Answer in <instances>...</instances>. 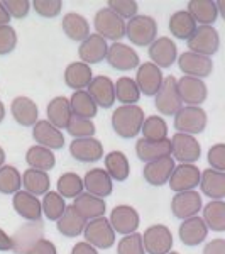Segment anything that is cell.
Segmentation results:
<instances>
[{"label": "cell", "instance_id": "obj_1", "mask_svg": "<svg viewBox=\"0 0 225 254\" xmlns=\"http://www.w3.org/2000/svg\"><path fill=\"white\" fill-rule=\"evenodd\" d=\"M144 122V110L139 105H122L112 114L113 130L124 139L136 137Z\"/></svg>", "mask_w": 225, "mask_h": 254}, {"label": "cell", "instance_id": "obj_2", "mask_svg": "<svg viewBox=\"0 0 225 254\" xmlns=\"http://www.w3.org/2000/svg\"><path fill=\"white\" fill-rule=\"evenodd\" d=\"M174 127H176L179 134H188V136L203 132L207 127L205 110L200 107H193V105L181 107L174 114Z\"/></svg>", "mask_w": 225, "mask_h": 254}, {"label": "cell", "instance_id": "obj_3", "mask_svg": "<svg viewBox=\"0 0 225 254\" xmlns=\"http://www.w3.org/2000/svg\"><path fill=\"white\" fill-rule=\"evenodd\" d=\"M158 24L149 15H136L125 24V36L136 46H147L156 39Z\"/></svg>", "mask_w": 225, "mask_h": 254}, {"label": "cell", "instance_id": "obj_4", "mask_svg": "<svg viewBox=\"0 0 225 254\" xmlns=\"http://www.w3.org/2000/svg\"><path fill=\"white\" fill-rule=\"evenodd\" d=\"M85 239L88 244H92L93 248L107 249L115 243V231L112 229V225L105 217H97L85 224Z\"/></svg>", "mask_w": 225, "mask_h": 254}, {"label": "cell", "instance_id": "obj_5", "mask_svg": "<svg viewBox=\"0 0 225 254\" xmlns=\"http://www.w3.org/2000/svg\"><path fill=\"white\" fill-rule=\"evenodd\" d=\"M219 46H220L219 32H217L214 26H198L193 34H191V38L188 39L190 51L202 56L215 55L219 51Z\"/></svg>", "mask_w": 225, "mask_h": 254}, {"label": "cell", "instance_id": "obj_6", "mask_svg": "<svg viewBox=\"0 0 225 254\" xmlns=\"http://www.w3.org/2000/svg\"><path fill=\"white\" fill-rule=\"evenodd\" d=\"M97 34L104 39L118 41L125 36V22L110 9H100L93 19Z\"/></svg>", "mask_w": 225, "mask_h": 254}, {"label": "cell", "instance_id": "obj_7", "mask_svg": "<svg viewBox=\"0 0 225 254\" xmlns=\"http://www.w3.org/2000/svg\"><path fill=\"white\" fill-rule=\"evenodd\" d=\"M181 98L178 93V85L174 76L163 78V83L156 93V109L163 116H173L181 109Z\"/></svg>", "mask_w": 225, "mask_h": 254}, {"label": "cell", "instance_id": "obj_8", "mask_svg": "<svg viewBox=\"0 0 225 254\" xmlns=\"http://www.w3.org/2000/svg\"><path fill=\"white\" fill-rule=\"evenodd\" d=\"M147 254H168L173 248V234L166 225H151L142 236Z\"/></svg>", "mask_w": 225, "mask_h": 254}, {"label": "cell", "instance_id": "obj_9", "mask_svg": "<svg viewBox=\"0 0 225 254\" xmlns=\"http://www.w3.org/2000/svg\"><path fill=\"white\" fill-rule=\"evenodd\" d=\"M179 69L183 71L185 76H191V78H207L208 75H212V69H214V63L208 56L196 55V53L186 51L179 56L178 60Z\"/></svg>", "mask_w": 225, "mask_h": 254}, {"label": "cell", "instance_id": "obj_10", "mask_svg": "<svg viewBox=\"0 0 225 254\" xmlns=\"http://www.w3.org/2000/svg\"><path fill=\"white\" fill-rule=\"evenodd\" d=\"M171 153L178 161L193 165L202 156V147H200L198 141L193 136L178 132L171 139Z\"/></svg>", "mask_w": 225, "mask_h": 254}, {"label": "cell", "instance_id": "obj_11", "mask_svg": "<svg viewBox=\"0 0 225 254\" xmlns=\"http://www.w3.org/2000/svg\"><path fill=\"white\" fill-rule=\"evenodd\" d=\"M105 58H107L110 66L120 69V71H129V69H134L141 64L137 53L130 46H127V44L122 43H113L107 49V56Z\"/></svg>", "mask_w": 225, "mask_h": 254}, {"label": "cell", "instance_id": "obj_12", "mask_svg": "<svg viewBox=\"0 0 225 254\" xmlns=\"http://www.w3.org/2000/svg\"><path fill=\"white\" fill-rule=\"evenodd\" d=\"M43 222L41 220H32L31 224H26L15 232L12 239V249L17 254H26L29 249L38 243L39 239H43Z\"/></svg>", "mask_w": 225, "mask_h": 254}, {"label": "cell", "instance_id": "obj_13", "mask_svg": "<svg viewBox=\"0 0 225 254\" xmlns=\"http://www.w3.org/2000/svg\"><path fill=\"white\" fill-rule=\"evenodd\" d=\"M200 175H202V171L195 165L183 163V165H179L178 168H174L168 182H169L171 190L179 193V191H188V190H193L195 187H198Z\"/></svg>", "mask_w": 225, "mask_h": 254}, {"label": "cell", "instance_id": "obj_14", "mask_svg": "<svg viewBox=\"0 0 225 254\" xmlns=\"http://www.w3.org/2000/svg\"><path fill=\"white\" fill-rule=\"evenodd\" d=\"M178 85V93L181 102H185L186 105H193L198 107L200 104H203L207 98V85L203 83V80L191 78V76H183V78L176 80Z\"/></svg>", "mask_w": 225, "mask_h": 254}, {"label": "cell", "instance_id": "obj_15", "mask_svg": "<svg viewBox=\"0 0 225 254\" xmlns=\"http://www.w3.org/2000/svg\"><path fill=\"white\" fill-rule=\"evenodd\" d=\"M161 83H163V73L156 64L153 63L139 64L137 75H136V85L139 92H142L147 97L156 95Z\"/></svg>", "mask_w": 225, "mask_h": 254}, {"label": "cell", "instance_id": "obj_16", "mask_svg": "<svg viewBox=\"0 0 225 254\" xmlns=\"http://www.w3.org/2000/svg\"><path fill=\"white\" fill-rule=\"evenodd\" d=\"M88 95L93 98L97 107L110 109L115 104V88H113V81L109 76H97L92 78L88 85Z\"/></svg>", "mask_w": 225, "mask_h": 254}, {"label": "cell", "instance_id": "obj_17", "mask_svg": "<svg viewBox=\"0 0 225 254\" xmlns=\"http://www.w3.org/2000/svg\"><path fill=\"white\" fill-rule=\"evenodd\" d=\"M200 208H202V196L195 190L179 191L171 202V210H173L174 217L183 220L195 217L200 212Z\"/></svg>", "mask_w": 225, "mask_h": 254}, {"label": "cell", "instance_id": "obj_18", "mask_svg": "<svg viewBox=\"0 0 225 254\" xmlns=\"http://www.w3.org/2000/svg\"><path fill=\"white\" fill-rule=\"evenodd\" d=\"M110 225L118 234H132L139 227V214L130 205H118L110 214Z\"/></svg>", "mask_w": 225, "mask_h": 254}, {"label": "cell", "instance_id": "obj_19", "mask_svg": "<svg viewBox=\"0 0 225 254\" xmlns=\"http://www.w3.org/2000/svg\"><path fill=\"white\" fill-rule=\"evenodd\" d=\"M149 56L158 68H169L178 58V48L169 38H158L151 43Z\"/></svg>", "mask_w": 225, "mask_h": 254}, {"label": "cell", "instance_id": "obj_20", "mask_svg": "<svg viewBox=\"0 0 225 254\" xmlns=\"http://www.w3.org/2000/svg\"><path fill=\"white\" fill-rule=\"evenodd\" d=\"M174 159L171 156H165V158H159L156 161H151L147 163L144 166V180L149 185H154V187H161L169 180L171 173L174 170Z\"/></svg>", "mask_w": 225, "mask_h": 254}, {"label": "cell", "instance_id": "obj_21", "mask_svg": "<svg viewBox=\"0 0 225 254\" xmlns=\"http://www.w3.org/2000/svg\"><path fill=\"white\" fill-rule=\"evenodd\" d=\"M69 153L81 163H95L104 156V147L93 137L75 139L69 146Z\"/></svg>", "mask_w": 225, "mask_h": 254}, {"label": "cell", "instance_id": "obj_22", "mask_svg": "<svg viewBox=\"0 0 225 254\" xmlns=\"http://www.w3.org/2000/svg\"><path fill=\"white\" fill-rule=\"evenodd\" d=\"M32 137L39 146L48 149H61L64 146V136L48 121H38L32 129Z\"/></svg>", "mask_w": 225, "mask_h": 254}, {"label": "cell", "instance_id": "obj_23", "mask_svg": "<svg viewBox=\"0 0 225 254\" xmlns=\"http://www.w3.org/2000/svg\"><path fill=\"white\" fill-rule=\"evenodd\" d=\"M83 188H87L90 195L104 198L112 193V178L104 168H93L83 178Z\"/></svg>", "mask_w": 225, "mask_h": 254}, {"label": "cell", "instance_id": "obj_24", "mask_svg": "<svg viewBox=\"0 0 225 254\" xmlns=\"http://www.w3.org/2000/svg\"><path fill=\"white\" fill-rule=\"evenodd\" d=\"M107 49H109L107 41L102 38V36L90 34L88 38L81 43L78 53L85 64H95V63H100V61L107 56Z\"/></svg>", "mask_w": 225, "mask_h": 254}, {"label": "cell", "instance_id": "obj_25", "mask_svg": "<svg viewBox=\"0 0 225 254\" xmlns=\"http://www.w3.org/2000/svg\"><path fill=\"white\" fill-rule=\"evenodd\" d=\"M136 153L141 161L151 163L156 161L159 158L171 156V141L169 139H163V141H146V139H139L136 144Z\"/></svg>", "mask_w": 225, "mask_h": 254}, {"label": "cell", "instance_id": "obj_26", "mask_svg": "<svg viewBox=\"0 0 225 254\" xmlns=\"http://www.w3.org/2000/svg\"><path fill=\"white\" fill-rule=\"evenodd\" d=\"M208 234V227L200 217H190L185 219L183 224L179 225V239L186 246H198L200 243L205 241Z\"/></svg>", "mask_w": 225, "mask_h": 254}, {"label": "cell", "instance_id": "obj_27", "mask_svg": "<svg viewBox=\"0 0 225 254\" xmlns=\"http://www.w3.org/2000/svg\"><path fill=\"white\" fill-rule=\"evenodd\" d=\"M200 187L202 191L212 200L225 198V173L217 170H205L200 175Z\"/></svg>", "mask_w": 225, "mask_h": 254}, {"label": "cell", "instance_id": "obj_28", "mask_svg": "<svg viewBox=\"0 0 225 254\" xmlns=\"http://www.w3.org/2000/svg\"><path fill=\"white\" fill-rule=\"evenodd\" d=\"M73 207H75V210L78 212L87 222L92 219H97V217H104L105 208H107L104 200L90 193H81L76 196Z\"/></svg>", "mask_w": 225, "mask_h": 254}, {"label": "cell", "instance_id": "obj_29", "mask_svg": "<svg viewBox=\"0 0 225 254\" xmlns=\"http://www.w3.org/2000/svg\"><path fill=\"white\" fill-rule=\"evenodd\" d=\"M10 110H12V116H14V119L20 126L29 127L38 122L39 110H38V105H36L31 98H27V97L14 98Z\"/></svg>", "mask_w": 225, "mask_h": 254}, {"label": "cell", "instance_id": "obj_30", "mask_svg": "<svg viewBox=\"0 0 225 254\" xmlns=\"http://www.w3.org/2000/svg\"><path fill=\"white\" fill-rule=\"evenodd\" d=\"M188 14L195 20V24H202V26H212L219 17V10H217V3L212 0H191L188 3Z\"/></svg>", "mask_w": 225, "mask_h": 254}, {"label": "cell", "instance_id": "obj_31", "mask_svg": "<svg viewBox=\"0 0 225 254\" xmlns=\"http://www.w3.org/2000/svg\"><path fill=\"white\" fill-rule=\"evenodd\" d=\"M14 208L15 212L27 220H39L43 208H41V202L34 195L27 193V191H17L14 195Z\"/></svg>", "mask_w": 225, "mask_h": 254}, {"label": "cell", "instance_id": "obj_32", "mask_svg": "<svg viewBox=\"0 0 225 254\" xmlns=\"http://www.w3.org/2000/svg\"><path fill=\"white\" fill-rule=\"evenodd\" d=\"M48 119L49 124H53L56 129H63V127L68 126L69 119L73 117L71 114V107H69V100L64 97H56L53 98L48 104Z\"/></svg>", "mask_w": 225, "mask_h": 254}, {"label": "cell", "instance_id": "obj_33", "mask_svg": "<svg viewBox=\"0 0 225 254\" xmlns=\"http://www.w3.org/2000/svg\"><path fill=\"white\" fill-rule=\"evenodd\" d=\"M64 81L69 88L76 90V92L87 88L92 81V68L85 63H80V61L71 63L64 71Z\"/></svg>", "mask_w": 225, "mask_h": 254}, {"label": "cell", "instance_id": "obj_34", "mask_svg": "<svg viewBox=\"0 0 225 254\" xmlns=\"http://www.w3.org/2000/svg\"><path fill=\"white\" fill-rule=\"evenodd\" d=\"M85 224L87 220L81 217L78 212L75 210V207H66L64 214L61 215V219L58 220V231L66 237H76L83 232Z\"/></svg>", "mask_w": 225, "mask_h": 254}, {"label": "cell", "instance_id": "obj_35", "mask_svg": "<svg viewBox=\"0 0 225 254\" xmlns=\"http://www.w3.org/2000/svg\"><path fill=\"white\" fill-rule=\"evenodd\" d=\"M105 171L109 173L110 178L117 180V182H124L127 180L130 173L129 159L120 151H112L105 156Z\"/></svg>", "mask_w": 225, "mask_h": 254}, {"label": "cell", "instance_id": "obj_36", "mask_svg": "<svg viewBox=\"0 0 225 254\" xmlns=\"http://www.w3.org/2000/svg\"><path fill=\"white\" fill-rule=\"evenodd\" d=\"M63 31L69 39L85 41L90 36V24L80 14H66L63 17Z\"/></svg>", "mask_w": 225, "mask_h": 254}, {"label": "cell", "instance_id": "obj_37", "mask_svg": "<svg viewBox=\"0 0 225 254\" xmlns=\"http://www.w3.org/2000/svg\"><path fill=\"white\" fill-rule=\"evenodd\" d=\"M22 185L26 188L27 193L38 196V195H46L49 190V176L46 171L39 170H29L24 171L22 175Z\"/></svg>", "mask_w": 225, "mask_h": 254}, {"label": "cell", "instance_id": "obj_38", "mask_svg": "<svg viewBox=\"0 0 225 254\" xmlns=\"http://www.w3.org/2000/svg\"><path fill=\"white\" fill-rule=\"evenodd\" d=\"M69 107H71L73 117H80V119H92L97 116V105L93 102V98L88 95V92L78 90L71 95L69 100Z\"/></svg>", "mask_w": 225, "mask_h": 254}, {"label": "cell", "instance_id": "obj_39", "mask_svg": "<svg viewBox=\"0 0 225 254\" xmlns=\"http://www.w3.org/2000/svg\"><path fill=\"white\" fill-rule=\"evenodd\" d=\"M196 29V24L195 20L191 19V15L188 14L186 10H178L171 15L169 19V31L174 38L178 39H190L191 34Z\"/></svg>", "mask_w": 225, "mask_h": 254}, {"label": "cell", "instance_id": "obj_40", "mask_svg": "<svg viewBox=\"0 0 225 254\" xmlns=\"http://www.w3.org/2000/svg\"><path fill=\"white\" fill-rule=\"evenodd\" d=\"M26 161L32 170L49 171L56 163V158L51 149L43 146H32L26 154Z\"/></svg>", "mask_w": 225, "mask_h": 254}, {"label": "cell", "instance_id": "obj_41", "mask_svg": "<svg viewBox=\"0 0 225 254\" xmlns=\"http://www.w3.org/2000/svg\"><path fill=\"white\" fill-rule=\"evenodd\" d=\"M203 222L215 232L225 231V203L222 200H214L203 208Z\"/></svg>", "mask_w": 225, "mask_h": 254}, {"label": "cell", "instance_id": "obj_42", "mask_svg": "<svg viewBox=\"0 0 225 254\" xmlns=\"http://www.w3.org/2000/svg\"><path fill=\"white\" fill-rule=\"evenodd\" d=\"M113 88H115V98L124 105H134L141 98V92H139L136 81L129 76L118 78L117 83H113Z\"/></svg>", "mask_w": 225, "mask_h": 254}, {"label": "cell", "instance_id": "obj_43", "mask_svg": "<svg viewBox=\"0 0 225 254\" xmlns=\"http://www.w3.org/2000/svg\"><path fill=\"white\" fill-rule=\"evenodd\" d=\"M141 132H142V139H146V141H163V139H166L168 126L165 119L158 116H151L144 119V122L141 126Z\"/></svg>", "mask_w": 225, "mask_h": 254}, {"label": "cell", "instance_id": "obj_44", "mask_svg": "<svg viewBox=\"0 0 225 254\" xmlns=\"http://www.w3.org/2000/svg\"><path fill=\"white\" fill-rule=\"evenodd\" d=\"M83 191V180L76 173H64L58 180V193L63 198H76Z\"/></svg>", "mask_w": 225, "mask_h": 254}, {"label": "cell", "instance_id": "obj_45", "mask_svg": "<svg viewBox=\"0 0 225 254\" xmlns=\"http://www.w3.org/2000/svg\"><path fill=\"white\" fill-rule=\"evenodd\" d=\"M41 208H43V214L46 215L49 220H59L61 215H63L64 210H66V203H64L63 196L59 193L49 191V193L44 195Z\"/></svg>", "mask_w": 225, "mask_h": 254}, {"label": "cell", "instance_id": "obj_46", "mask_svg": "<svg viewBox=\"0 0 225 254\" xmlns=\"http://www.w3.org/2000/svg\"><path fill=\"white\" fill-rule=\"evenodd\" d=\"M22 185V176L14 166L0 168V193H17Z\"/></svg>", "mask_w": 225, "mask_h": 254}, {"label": "cell", "instance_id": "obj_47", "mask_svg": "<svg viewBox=\"0 0 225 254\" xmlns=\"http://www.w3.org/2000/svg\"><path fill=\"white\" fill-rule=\"evenodd\" d=\"M66 130L76 139L83 137H92L95 134V126L88 119H80V117H71L66 126Z\"/></svg>", "mask_w": 225, "mask_h": 254}, {"label": "cell", "instance_id": "obj_48", "mask_svg": "<svg viewBox=\"0 0 225 254\" xmlns=\"http://www.w3.org/2000/svg\"><path fill=\"white\" fill-rule=\"evenodd\" d=\"M117 253L118 254H146L144 244H142V234H139V232L127 234L118 243Z\"/></svg>", "mask_w": 225, "mask_h": 254}, {"label": "cell", "instance_id": "obj_49", "mask_svg": "<svg viewBox=\"0 0 225 254\" xmlns=\"http://www.w3.org/2000/svg\"><path fill=\"white\" fill-rule=\"evenodd\" d=\"M113 12L117 14L120 19H132L137 15V2L134 0H110L109 2V7Z\"/></svg>", "mask_w": 225, "mask_h": 254}, {"label": "cell", "instance_id": "obj_50", "mask_svg": "<svg viewBox=\"0 0 225 254\" xmlns=\"http://www.w3.org/2000/svg\"><path fill=\"white\" fill-rule=\"evenodd\" d=\"M32 7L41 17L53 19L61 14L63 2H59V0H36V2H32Z\"/></svg>", "mask_w": 225, "mask_h": 254}, {"label": "cell", "instance_id": "obj_51", "mask_svg": "<svg viewBox=\"0 0 225 254\" xmlns=\"http://www.w3.org/2000/svg\"><path fill=\"white\" fill-rule=\"evenodd\" d=\"M15 44H17V34H15L14 27L10 26L0 27V55H9V53H12Z\"/></svg>", "mask_w": 225, "mask_h": 254}, {"label": "cell", "instance_id": "obj_52", "mask_svg": "<svg viewBox=\"0 0 225 254\" xmlns=\"http://www.w3.org/2000/svg\"><path fill=\"white\" fill-rule=\"evenodd\" d=\"M3 7L7 9L10 17L24 19L31 10V2H27V0H7V2H3Z\"/></svg>", "mask_w": 225, "mask_h": 254}, {"label": "cell", "instance_id": "obj_53", "mask_svg": "<svg viewBox=\"0 0 225 254\" xmlns=\"http://www.w3.org/2000/svg\"><path fill=\"white\" fill-rule=\"evenodd\" d=\"M208 163L212 170L225 171V144H215L208 151Z\"/></svg>", "mask_w": 225, "mask_h": 254}, {"label": "cell", "instance_id": "obj_54", "mask_svg": "<svg viewBox=\"0 0 225 254\" xmlns=\"http://www.w3.org/2000/svg\"><path fill=\"white\" fill-rule=\"evenodd\" d=\"M26 254H56V246L51 241L39 239Z\"/></svg>", "mask_w": 225, "mask_h": 254}, {"label": "cell", "instance_id": "obj_55", "mask_svg": "<svg viewBox=\"0 0 225 254\" xmlns=\"http://www.w3.org/2000/svg\"><path fill=\"white\" fill-rule=\"evenodd\" d=\"M203 254H225V241L224 239H214L208 243L203 249Z\"/></svg>", "mask_w": 225, "mask_h": 254}, {"label": "cell", "instance_id": "obj_56", "mask_svg": "<svg viewBox=\"0 0 225 254\" xmlns=\"http://www.w3.org/2000/svg\"><path fill=\"white\" fill-rule=\"evenodd\" d=\"M71 254H98L95 251V248H93L92 244H88V243H78L73 248V251Z\"/></svg>", "mask_w": 225, "mask_h": 254}, {"label": "cell", "instance_id": "obj_57", "mask_svg": "<svg viewBox=\"0 0 225 254\" xmlns=\"http://www.w3.org/2000/svg\"><path fill=\"white\" fill-rule=\"evenodd\" d=\"M9 249H12L10 236H7L5 232L0 229V251H9Z\"/></svg>", "mask_w": 225, "mask_h": 254}, {"label": "cell", "instance_id": "obj_58", "mask_svg": "<svg viewBox=\"0 0 225 254\" xmlns=\"http://www.w3.org/2000/svg\"><path fill=\"white\" fill-rule=\"evenodd\" d=\"M9 24H10V15L5 7H3V2H0V27L9 26Z\"/></svg>", "mask_w": 225, "mask_h": 254}, {"label": "cell", "instance_id": "obj_59", "mask_svg": "<svg viewBox=\"0 0 225 254\" xmlns=\"http://www.w3.org/2000/svg\"><path fill=\"white\" fill-rule=\"evenodd\" d=\"M3 119H5V105L0 102V122H2Z\"/></svg>", "mask_w": 225, "mask_h": 254}, {"label": "cell", "instance_id": "obj_60", "mask_svg": "<svg viewBox=\"0 0 225 254\" xmlns=\"http://www.w3.org/2000/svg\"><path fill=\"white\" fill-rule=\"evenodd\" d=\"M3 163H5V153H3V149L0 147V168L3 166Z\"/></svg>", "mask_w": 225, "mask_h": 254}, {"label": "cell", "instance_id": "obj_61", "mask_svg": "<svg viewBox=\"0 0 225 254\" xmlns=\"http://www.w3.org/2000/svg\"><path fill=\"white\" fill-rule=\"evenodd\" d=\"M168 254H179V253H171V251H169V253H168Z\"/></svg>", "mask_w": 225, "mask_h": 254}]
</instances>
